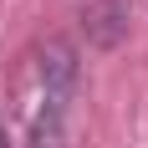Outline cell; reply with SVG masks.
Returning a JSON list of instances; mask_svg holds the SVG:
<instances>
[{
  "label": "cell",
  "instance_id": "cell-2",
  "mask_svg": "<svg viewBox=\"0 0 148 148\" xmlns=\"http://www.w3.org/2000/svg\"><path fill=\"white\" fill-rule=\"evenodd\" d=\"M0 148H15V143H10V133H5V118H0Z\"/></svg>",
  "mask_w": 148,
  "mask_h": 148
},
{
  "label": "cell",
  "instance_id": "cell-1",
  "mask_svg": "<svg viewBox=\"0 0 148 148\" xmlns=\"http://www.w3.org/2000/svg\"><path fill=\"white\" fill-rule=\"evenodd\" d=\"M21 128H26V148H61L66 138V112L77 97V56L66 41L36 46L21 66Z\"/></svg>",
  "mask_w": 148,
  "mask_h": 148
}]
</instances>
